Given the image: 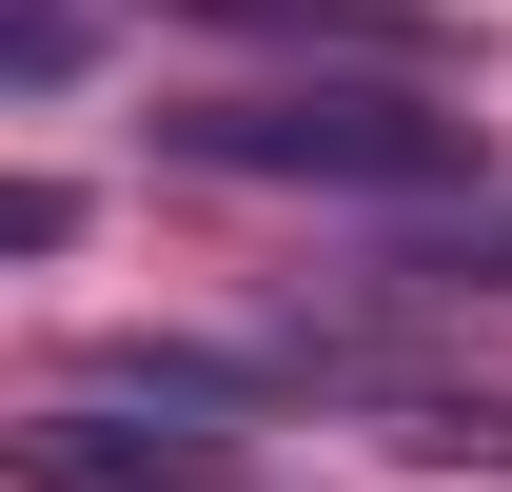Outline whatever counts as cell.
Returning <instances> with one entry per match:
<instances>
[{"instance_id":"obj_1","label":"cell","mask_w":512,"mask_h":492,"mask_svg":"<svg viewBox=\"0 0 512 492\" xmlns=\"http://www.w3.org/2000/svg\"><path fill=\"white\" fill-rule=\"evenodd\" d=\"M158 158L197 178H256V197H493L473 119H434L414 79H217V99H158Z\"/></svg>"},{"instance_id":"obj_5","label":"cell","mask_w":512,"mask_h":492,"mask_svg":"<svg viewBox=\"0 0 512 492\" xmlns=\"http://www.w3.org/2000/svg\"><path fill=\"white\" fill-rule=\"evenodd\" d=\"M79 40H99L79 0H20V99H60V79H79Z\"/></svg>"},{"instance_id":"obj_4","label":"cell","mask_w":512,"mask_h":492,"mask_svg":"<svg viewBox=\"0 0 512 492\" xmlns=\"http://www.w3.org/2000/svg\"><path fill=\"white\" fill-rule=\"evenodd\" d=\"M375 296H512V197H473V217H414V237L355 256Z\"/></svg>"},{"instance_id":"obj_3","label":"cell","mask_w":512,"mask_h":492,"mask_svg":"<svg viewBox=\"0 0 512 492\" xmlns=\"http://www.w3.org/2000/svg\"><path fill=\"white\" fill-rule=\"evenodd\" d=\"M178 20H237V40H335V60H453V20L434 0H178Z\"/></svg>"},{"instance_id":"obj_2","label":"cell","mask_w":512,"mask_h":492,"mask_svg":"<svg viewBox=\"0 0 512 492\" xmlns=\"http://www.w3.org/2000/svg\"><path fill=\"white\" fill-rule=\"evenodd\" d=\"M20 492H217V433H138L99 394H60V414H20Z\"/></svg>"}]
</instances>
